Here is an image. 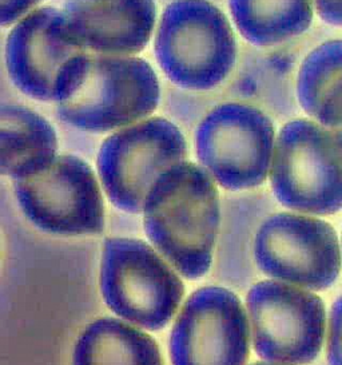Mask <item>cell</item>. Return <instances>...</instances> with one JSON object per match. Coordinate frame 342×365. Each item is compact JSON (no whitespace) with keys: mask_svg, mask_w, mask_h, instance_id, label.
Masks as SVG:
<instances>
[{"mask_svg":"<svg viewBox=\"0 0 342 365\" xmlns=\"http://www.w3.org/2000/svg\"><path fill=\"white\" fill-rule=\"evenodd\" d=\"M160 99V81L147 61L83 53L59 73L53 102L68 126L106 134L150 118Z\"/></svg>","mask_w":342,"mask_h":365,"instance_id":"obj_1","label":"cell"},{"mask_svg":"<svg viewBox=\"0 0 342 365\" xmlns=\"http://www.w3.org/2000/svg\"><path fill=\"white\" fill-rule=\"evenodd\" d=\"M142 212L150 241L183 277L206 274L221 213L214 178L201 165L183 161L163 173Z\"/></svg>","mask_w":342,"mask_h":365,"instance_id":"obj_2","label":"cell"},{"mask_svg":"<svg viewBox=\"0 0 342 365\" xmlns=\"http://www.w3.org/2000/svg\"><path fill=\"white\" fill-rule=\"evenodd\" d=\"M154 53L174 85L207 91L221 86L234 68L238 46L221 9L209 0H174L155 30Z\"/></svg>","mask_w":342,"mask_h":365,"instance_id":"obj_3","label":"cell"},{"mask_svg":"<svg viewBox=\"0 0 342 365\" xmlns=\"http://www.w3.org/2000/svg\"><path fill=\"white\" fill-rule=\"evenodd\" d=\"M271 189L291 210L334 215L342 209V153L329 129L294 119L278 133L270 166Z\"/></svg>","mask_w":342,"mask_h":365,"instance_id":"obj_4","label":"cell"},{"mask_svg":"<svg viewBox=\"0 0 342 365\" xmlns=\"http://www.w3.org/2000/svg\"><path fill=\"white\" fill-rule=\"evenodd\" d=\"M100 290L119 317L149 331L167 325L183 297V284L146 242L108 238L100 264Z\"/></svg>","mask_w":342,"mask_h":365,"instance_id":"obj_5","label":"cell"},{"mask_svg":"<svg viewBox=\"0 0 342 365\" xmlns=\"http://www.w3.org/2000/svg\"><path fill=\"white\" fill-rule=\"evenodd\" d=\"M187 153L186 138L175 123L150 117L111 133L102 142L98 174L113 204L139 213L152 185L174 165L187 161Z\"/></svg>","mask_w":342,"mask_h":365,"instance_id":"obj_6","label":"cell"},{"mask_svg":"<svg viewBox=\"0 0 342 365\" xmlns=\"http://www.w3.org/2000/svg\"><path fill=\"white\" fill-rule=\"evenodd\" d=\"M276 140L274 125L264 111L227 102L198 125L195 153L215 182L227 190H246L266 181Z\"/></svg>","mask_w":342,"mask_h":365,"instance_id":"obj_7","label":"cell"},{"mask_svg":"<svg viewBox=\"0 0 342 365\" xmlns=\"http://www.w3.org/2000/svg\"><path fill=\"white\" fill-rule=\"evenodd\" d=\"M256 354L270 363L304 365L321 352L326 314L320 297L279 281H261L247 293Z\"/></svg>","mask_w":342,"mask_h":365,"instance_id":"obj_8","label":"cell"},{"mask_svg":"<svg viewBox=\"0 0 342 365\" xmlns=\"http://www.w3.org/2000/svg\"><path fill=\"white\" fill-rule=\"evenodd\" d=\"M21 212L43 232L96 235L105 226L103 197L91 166L62 154L42 172L14 181Z\"/></svg>","mask_w":342,"mask_h":365,"instance_id":"obj_9","label":"cell"},{"mask_svg":"<svg viewBox=\"0 0 342 365\" xmlns=\"http://www.w3.org/2000/svg\"><path fill=\"white\" fill-rule=\"evenodd\" d=\"M254 257L267 276L306 289L329 288L341 270L333 226L308 215L269 217L256 233Z\"/></svg>","mask_w":342,"mask_h":365,"instance_id":"obj_10","label":"cell"},{"mask_svg":"<svg viewBox=\"0 0 342 365\" xmlns=\"http://www.w3.org/2000/svg\"><path fill=\"white\" fill-rule=\"evenodd\" d=\"M249 322L233 292L206 287L192 293L174 324L172 365H245Z\"/></svg>","mask_w":342,"mask_h":365,"instance_id":"obj_11","label":"cell"},{"mask_svg":"<svg viewBox=\"0 0 342 365\" xmlns=\"http://www.w3.org/2000/svg\"><path fill=\"white\" fill-rule=\"evenodd\" d=\"M87 53L68 29L62 9L43 6L12 26L6 42V67L14 86L39 102H53L64 65Z\"/></svg>","mask_w":342,"mask_h":365,"instance_id":"obj_12","label":"cell"},{"mask_svg":"<svg viewBox=\"0 0 342 365\" xmlns=\"http://www.w3.org/2000/svg\"><path fill=\"white\" fill-rule=\"evenodd\" d=\"M62 11L87 53L137 56L157 24L155 0H66Z\"/></svg>","mask_w":342,"mask_h":365,"instance_id":"obj_13","label":"cell"},{"mask_svg":"<svg viewBox=\"0 0 342 365\" xmlns=\"http://www.w3.org/2000/svg\"><path fill=\"white\" fill-rule=\"evenodd\" d=\"M53 125L31 108L4 103L0 108V172L14 181L48 168L58 157Z\"/></svg>","mask_w":342,"mask_h":365,"instance_id":"obj_14","label":"cell"},{"mask_svg":"<svg viewBox=\"0 0 342 365\" xmlns=\"http://www.w3.org/2000/svg\"><path fill=\"white\" fill-rule=\"evenodd\" d=\"M73 365H163L149 334L118 319L90 324L75 344Z\"/></svg>","mask_w":342,"mask_h":365,"instance_id":"obj_15","label":"cell"},{"mask_svg":"<svg viewBox=\"0 0 342 365\" xmlns=\"http://www.w3.org/2000/svg\"><path fill=\"white\" fill-rule=\"evenodd\" d=\"M301 108L326 129L342 128V39L320 44L299 67Z\"/></svg>","mask_w":342,"mask_h":365,"instance_id":"obj_16","label":"cell"},{"mask_svg":"<svg viewBox=\"0 0 342 365\" xmlns=\"http://www.w3.org/2000/svg\"><path fill=\"white\" fill-rule=\"evenodd\" d=\"M229 9L242 38L270 47L309 30L314 0H229Z\"/></svg>","mask_w":342,"mask_h":365,"instance_id":"obj_17","label":"cell"},{"mask_svg":"<svg viewBox=\"0 0 342 365\" xmlns=\"http://www.w3.org/2000/svg\"><path fill=\"white\" fill-rule=\"evenodd\" d=\"M328 359L331 365H342V296L333 304L331 308Z\"/></svg>","mask_w":342,"mask_h":365,"instance_id":"obj_18","label":"cell"},{"mask_svg":"<svg viewBox=\"0 0 342 365\" xmlns=\"http://www.w3.org/2000/svg\"><path fill=\"white\" fill-rule=\"evenodd\" d=\"M42 0H0V24L3 29L15 26L28 14L39 9Z\"/></svg>","mask_w":342,"mask_h":365,"instance_id":"obj_19","label":"cell"},{"mask_svg":"<svg viewBox=\"0 0 342 365\" xmlns=\"http://www.w3.org/2000/svg\"><path fill=\"white\" fill-rule=\"evenodd\" d=\"M314 7L323 22L342 27V0H314Z\"/></svg>","mask_w":342,"mask_h":365,"instance_id":"obj_20","label":"cell"},{"mask_svg":"<svg viewBox=\"0 0 342 365\" xmlns=\"http://www.w3.org/2000/svg\"><path fill=\"white\" fill-rule=\"evenodd\" d=\"M331 131L342 153V128H340V129H331Z\"/></svg>","mask_w":342,"mask_h":365,"instance_id":"obj_21","label":"cell"},{"mask_svg":"<svg viewBox=\"0 0 342 365\" xmlns=\"http://www.w3.org/2000/svg\"><path fill=\"white\" fill-rule=\"evenodd\" d=\"M252 365H289V364H279V363H256V364H252Z\"/></svg>","mask_w":342,"mask_h":365,"instance_id":"obj_22","label":"cell"}]
</instances>
